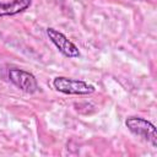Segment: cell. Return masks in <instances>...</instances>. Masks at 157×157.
Listing matches in <instances>:
<instances>
[{
    "mask_svg": "<svg viewBox=\"0 0 157 157\" xmlns=\"http://www.w3.org/2000/svg\"><path fill=\"white\" fill-rule=\"evenodd\" d=\"M53 87L64 94L71 96H87L96 92V87L86 81L70 78L65 76H56L53 80Z\"/></svg>",
    "mask_w": 157,
    "mask_h": 157,
    "instance_id": "6da1fadb",
    "label": "cell"
},
{
    "mask_svg": "<svg viewBox=\"0 0 157 157\" xmlns=\"http://www.w3.org/2000/svg\"><path fill=\"white\" fill-rule=\"evenodd\" d=\"M125 126L135 136L147 141L152 147H157L156 126L150 120L141 117H129L125 119Z\"/></svg>",
    "mask_w": 157,
    "mask_h": 157,
    "instance_id": "7a4b0ae2",
    "label": "cell"
},
{
    "mask_svg": "<svg viewBox=\"0 0 157 157\" xmlns=\"http://www.w3.org/2000/svg\"><path fill=\"white\" fill-rule=\"evenodd\" d=\"M7 77L12 85H15L18 90L26 93H36L39 90L38 81L36 76L22 69H9Z\"/></svg>",
    "mask_w": 157,
    "mask_h": 157,
    "instance_id": "3957f363",
    "label": "cell"
},
{
    "mask_svg": "<svg viewBox=\"0 0 157 157\" xmlns=\"http://www.w3.org/2000/svg\"><path fill=\"white\" fill-rule=\"evenodd\" d=\"M47 36L50 39V42L56 47V49H59V52L64 56L71 58V59L80 58V55H81L80 49L64 33L59 32L58 29H55L53 27H48L47 28Z\"/></svg>",
    "mask_w": 157,
    "mask_h": 157,
    "instance_id": "277c9868",
    "label": "cell"
},
{
    "mask_svg": "<svg viewBox=\"0 0 157 157\" xmlns=\"http://www.w3.org/2000/svg\"><path fill=\"white\" fill-rule=\"evenodd\" d=\"M32 4V0H10L0 2V17L15 16L27 10Z\"/></svg>",
    "mask_w": 157,
    "mask_h": 157,
    "instance_id": "5b68a950",
    "label": "cell"
}]
</instances>
